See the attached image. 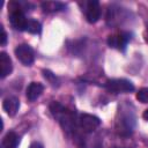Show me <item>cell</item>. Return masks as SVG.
Returning <instances> with one entry per match:
<instances>
[{
    "label": "cell",
    "mask_w": 148,
    "mask_h": 148,
    "mask_svg": "<svg viewBox=\"0 0 148 148\" xmlns=\"http://www.w3.org/2000/svg\"><path fill=\"white\" fill-rule=\"evenodd\" d=\"M130 40V37L127 34H117V35H111L108 37V45L113 49L123 50L125 49L127 42Z\"/></svg>",
    "instance_id": "obj_7"
},
{
    "label": "cell",
    "mask_w": 148,
    "mask_h": 148,
    "mask_svg": "<svg viewBox=\"0 0 148 148\" xmlns=\"http://www.w3.org/2000/svg\"><path fill=\"white\" fill-rule=\"evenodd\" d=\"M7 44V32L1 27V46H5Z\"/></svg>",
    "instance_id": "obj_16"
},
{
    "label": "cell",
    "mask_w": 148,
    "mask_h": 148,
    "mask_svg": "<svg viewBox=\"0 0 148 148\" xmlns=\"http://www.w3.org/2000/svg\"><path fill=\"white\" fill-rule=\"evenodd\" d=\"M13 71V64H12V59L6 53V52H1L0 53V74L1 77H6L7 75H9Z\"/></svg>",
    "instance_id": "obj_8"
},
{
    "label": "cell",
    "mask_w": 148,
    "mask_h": 148,
    "mask_svg": "<svg viewBox=\"0 0 148 148\" xmlns=\"http://www.w3.org/2000/svg\"><path fill=\"white\" fill-rule=\"evenodd\" d=\"M136 99L141 103H148V87L139 89V91L136 92Z\"/></svg>",
    "instance_id": "obj_14"
},
{
    "label": "cell",
    "mask_w": 148,
    "mask_h": 148,
    "mask_svg": "<svg viewBox=\"0 0 148 148\" xmlns=\"http://www.w3.org/2000/svg\"><path fill=\"white\" fill-rule=\"evenodd\" d=\"M50 110L53 113V116L59 120V123L61 124L64 130H66V131L72 130V127L74 125V118H73V113L71 111L66 110L58 102H52L50 104Z\"/></svg>",
    "instance_id": "obj_1"
},
{
    "label": "cell",
    "mask_w": 148,
    "mask_h": 148,
    "mask_svg": "<svg viewBox=\"0 0 148 148\" xmlns=\"http://www.w3.org/2000/svg\"><path fill=\"white\" fill-rule=\"evenodd\" d=\"M142 117H143V119H145V120H147V121H148V109H147V110H145V112H143Z\"/></svg>",
    "instance_id": "obj_18"
},
{
    "label": "cell",
    "mask_w": 148,
    "mask_h": 148,
    "mask_svg": "<svg viewBox=\"0 0 148 148\" xmlns=\"http://www.w3.org/2000/svg\"><path fill=\"white\" fill-rule=\"evenodd\" d=\"M8 9H10L9 10V20H10L12 27L20 31L25 30L28 18H25L20 5L17 2H10L8 5Z\"/></svg>",
    "instance_id": "obj_2"
},
{
    "label": "cell",
    "mask_w": 148,
    "mask_h": 148,
    "mask_svg": "<svg viewBox=\"0 0 148 148\" xmlns=\"http://www.w3.org/2000/svg\"><path fill=\"white\" fill-rule=\"evenodd\" d=\"M146 39H147V42H148V32L146 34Z\"/></svg>",
    "instance_id": "obj_19"
},
{
    "label": "cell",
    "mask_w": 148,
    "mask_h": 148,
    "mask_svg": "<svg viewBox=\"0 0 148 148\" xmlns=\"http://www.w3.org/2000/svg\"><path fill=\"white\" fill-rule=\"evenodd\" d=\"M101 17L99 2L96 0H90L86 6V18L89 23H96Z\"/></svg>",
    "instance_id": "obj_6"
},
{
    "label": "cell",
    "mask_w": 148,
    "mask_h": 148,
    "mask_svg": "<svg viewBox=\"0 0 148 148\" xmlns=\"http://www.w3.org/2000/svg\"><path fill=\"white\" fill-rule=\"evenodd\" d=\"M44 86L40 82H31L27 88V98L30 102L36 101L43 92Z\"/></svg>",
    "instance_id": "obj_10"
},
{
    "label": "cell",
    "mask_w": 148,
    "mask_h": 148,
    "mask_svg": "<svg viewBox=\"0 0 148 148\" xmlns=\"http://www.w3.org/2000/svg\"><path fill=\"white\" fill-rule=\"evenodd\" d=\"M79 123H80L81 128H82L84 132H87V133L95 131V130L101 125L99 118L96 117V116L89 114V113H82V114L80 116Z\"/></svg>",
    "instance_id": "obj_5"
},
{
    "label": "cell",
    "mask_w": 148,
    "mask_h": 148,
    "mask_svg": "<svg viewBox=\"0 0 148 148\" xmlns=\"http://www.w3.org/2000/svg\"><path fill=\"white\" fill-rule=\"evenodd\" d=\"M18 136L15 132H8L2 139V148H16Z\"/></svg>",
    "instance_id": "obj_11"
},
{
    "label": "cell",
    "mask_w": 148,
    "mask_h": 148,
    "mask_svg": "<svg viewBox=\"0 0 148 148\" xmlns=\"http://www.w3.org/2000/svg\"><path fill=\"white\" fill-rule=\"evenodd\" d=\"M18 108H20V102H18V99L16 97H13V96L12 97H7L2 102V109L10 117L16 114V112L18 111Z\"/></svg>",
    "instance_id": "obj_9"
},
{
    "label": "cell",
    "mask_w": 148,
    "mask_h": 148,
    "mask_svg": "<svg viewBox=\"0 0 148 148\" xmlns=\"http://www.w3.org/2000/svg\"><path fill=\"white\" fill-rule=\"evenodd\" d=\"M106 87L112 92L119 94V92H131L134 90V86L131 81L126 79H113L108 81Z\"/></svg>",
    "instance_id": "obj_3"
},
{
    "label": "cell",
    "mask_w": 148,
    "mask_h": 148,
    "mask_svg": "<svg viewBox=\"0 0 148 148\" xmlns=\"http://www.w3.org/2000/svg\"><path fill=\"white\" fill-rule=\"evenodd\" d=\"M15 56L16 58L25 66H30L35 60L34 50L28 44H21L16 46L15 49Z\"/></svg>",
    "instance_id": "obj_4"
},
{
    "label": "cell",
    "mask_w": 148,
    "mask_h": 148,
    "mask_svg": "<svg viewBox=\"0 0 148 148\" xmlns=\"http://www.w3.org/2000/svg\"><path fill=\"white\" fill-rule=\"evenodd\" d=\"M25 30L30 34H39L42 31V24L37 21V20H34V18H28V22H27V27H25Z\"/></svg>",
    "instance_id": "obj_12"
},
{
    "label": "cell",
    "mask_w": 148,
    "mask_h": 148,
    "mask_svg": "<svg viewBox=\"0 0 148 148\" xmlns=\"http://www.w3.org/2000/svg\"><path fill=\"white\" fill-rule=\"evenodd\" d=\"M42 7L45 12H56V10H59L61 9L62 5L60 2H52V1H47V2H43L42 3Z\"/></svg>",
    "instance_id": "obj_13"
},
{
    "label": "cell",
    "mask_w": 148,
    "mask_h": 148,
    "mask_svg": "<svg viewBox=\"0 0 148 148\" xmlns=\"http://www.w3.org/2000/svg\"><path fill=\"white\" fill-rule=\"evenodd\" d=\"M29 148H44V147H43V145L39 143V142H32V143L29 146Z\"/></svg>",
    "instance_id": "obj_17"
},
{
    "label": "cell",
    "mask_w": 148,
    "mask_h": 148,
    "mask_svg": "<svg viewBox=\"0 0 148 148\" xmlns=\"http://www.w3.org/2000/svg\"><path fill=\"white\" fill-rule=\"evenodd\" d=\"M43 75H44V77L50 82L51 86H53V87L58 86V80H57L56 75H54L51 71H49V69H44V71H43Z\"/></svg>",
    "instance_id": "obj_15"
}]
</instances>
